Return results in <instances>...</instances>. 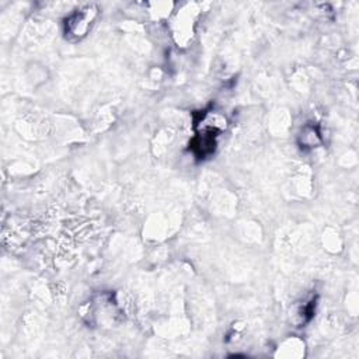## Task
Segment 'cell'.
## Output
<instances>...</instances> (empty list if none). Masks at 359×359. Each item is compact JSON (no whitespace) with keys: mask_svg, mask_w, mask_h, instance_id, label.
Returning <instances> with one entry per match:
<instances>
[{"mask_svg":"<svg viewBox=\"0 0 359 359\" xmlns=\"http://www.w3.org/2000/svg\"><path fill=\"white\" fill-rule=\"evenodd\" d=\"M98 15V7L93 3L76 8L65 21V35L69 41L83 39L91 29Z\"/></svg>","mask_w":359,"mask_h":359,"instance_id":"obj_1","label":"cell"}]
</instances>
